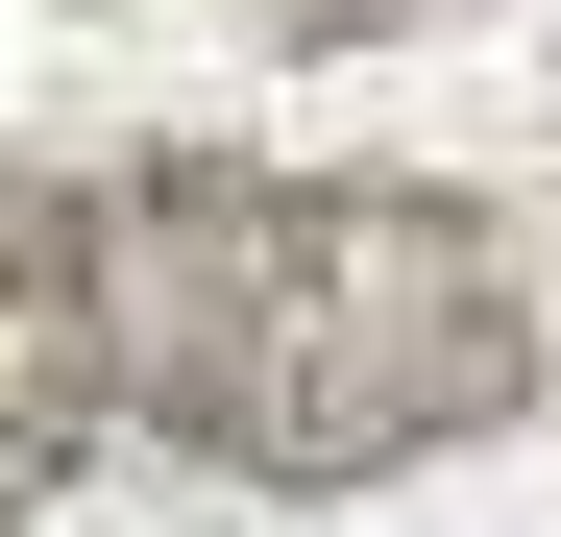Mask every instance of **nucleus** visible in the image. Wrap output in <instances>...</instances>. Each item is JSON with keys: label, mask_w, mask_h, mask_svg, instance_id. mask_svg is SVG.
Instances as JSON below:
<instances>
[{"label": "nucleus", "mask_w": 561, "mask_h": 537, "mask_svg": "<svg viewBox=\"0 0 561 537\" xmlns=\"http://www.w3.org/2000/svg\"><path fill=\"white\" fill-rule=\"evenodd\" d=\"M123 391L244 489H391L439 439L537 415L561 318L489 196H415V171H244L171 147L123 171Z\"/></svg>", "instance_id": "obj_1"}, {"label": "nucleus", "mask_w": 561, "mask_h": 537, "mask_svg": "<svg viewBox=\"0 0 561 537\" xmlns=\"http://www.w3.org/2000/svg\"><path fill=\"white\" fill-rule=\"evenodd\" d=\"M99 391H123V220L49 196V171H0V513L73 489Z\"/></svg>", "instance_id": "obj_2"}, {"label": "nucleus", "mask_w": 561, "mask_h": 537, "mask_svg": "<svg viewBox=\"0 0 561 537\" xmlns=\"http://www.w3.org/2000/svg\"><path fill=\"white\" fill-rule=\"evenodd\" d=\"M366 25H439V0H268V49H366Z\"/></svg>", "instance_id": "obj_3"}]
</instances>
